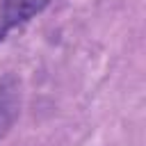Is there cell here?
Returning <instances> with one entry per match:
<instances>
[{
	"instance_id": "2",
	"label": "cell",
	"mask_w": 146,
	"mask_h": 146,
	"mask_svg": "<svg viewBox=\"0 0 146 146\" xmlns=\"http://www.w3.org/2000/svg\"><path fill=\"white\" fill-rule=\"evenodd\" d=\"M21 107H23V84L18 75L14 73L0 75V141L9 135V130L18 121Z\"/></svg>"
},
{
	"instance_id": "1",
	"label": "cell",
	"mask_w": 146,
	"mask_h": 146,
	"mask_svg": "<svg viewBox=\"0 0 146 146\" xmlns=\"http://www.w3.org/2000/svg\"><path fill=\"white\" fill-rule=\"evenodd\" d=\"M50 2L52 0H0V43L7 41L11 32L43 14Z\"/></svg>"
}]
</instances>
